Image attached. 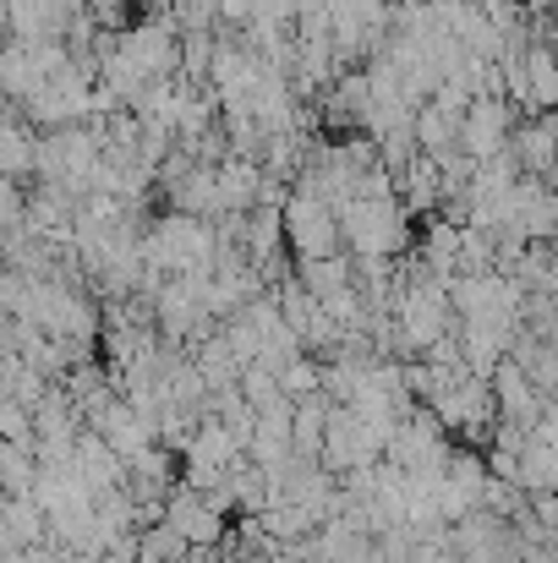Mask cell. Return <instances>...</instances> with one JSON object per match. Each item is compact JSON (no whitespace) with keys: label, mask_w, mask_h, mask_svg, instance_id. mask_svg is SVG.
<instances>
[{"label":"cell","mask_w":558,"mask_h":563,"mask_svg":"<svg viewBox=\"0 0 558 563\" xmlns=\"http://www.w3.org/2000/svg\"><path fill=\"white\" fill-rule=\"evenodd\" d=\"M510 154H515L521 176H548V170H558V110L521 115L515 132H510Z\"/></svg>","instance_id":"cell-9"},{"label":"cell","mask_w":558,"mask_h":563,"mask_svg":"<svg viewBox=\"0 0 558 563\" xmlns=\"http://www.w3.org/2000/svg\"><path fill=\"white\" fill-rule=\"evenodd\" d=\"M241 454H247V449L236 443V432H230L225 421L192 427V438H186V487H197V493L225 487L230 471L241 465Z\"/></svg>","instance_id":"cell-4"},{"label":"cell","mask_w":558,"mask_h":563,"mask_svg":"<svg viewBox=\"0 0 558 563\" xmlns=\"http://www.w3.org/2000/svg\"><path fill=\"white\" fill-rule=\"evenodd\" d=\"M165 526L182 537L186 548H214V542L225 537V509L214 504V493L186 487V493H176V498L165 504Z\"/></svg>","instance_id":"cell-8"},{"label":"cell","mask_w":558,"mask_h":563,"mask_svg":"<svg viewBox=\"0 0 558 563\" xmlns=\"http://www.w3.org/2000/svg\"><path fill=\"white\" fill-rule=\"evenodd\" d=\"M548 246H554V257H558V224H554V235H548Z\"/></svg>","instance_id":"cell-12"},{"label":"cell","mask_w":558,"mask_h":563,"mask_svg":"<svg viewBox=\"0 0 558 563\" xmlns=\"http://www.w3.org/2000/svg\"><path fill=\"white\" fill-rule=\"evenodd\" d=\"M488 465L471 454V449H449V465H444V476H438V520H466V515H477L482 509V498H488Z\"/></svg>","instance_id":"cell-6"},{"label":"cell","mask_w":558,"mask_h":563,"mask_svg":"<svg viewBox=\"0 0 558 563\" xmlns=\"http://www.w3.org/2000/svg\"><path fill=\"white\" fill-rule=\"evenodd\" d=\"M280 213H285V241L296 246V263L302 257H329V252L346 246L340 241V208L329 197H318V191H307V187H291Z\"/></svg>","instance_id":"cell-3"},{"label":"cell","mask_w":558,"mask_h":563,"mask_svg":"<svg viewBox=\"0 0 558 563\" xmlns=\"http://www.w3.org/2000/svg\"><path fill=\"white\" fill-rule=\"evenodd\" d=\"M28 170H39V143H33V132L17 126V121H0V181H17V176H28Z\"/></svg>","instance_id":"cell-11"},{"label":"cell","mask_w":558,"mask_h":563,"mask_svg":"<svg viewBox=\"0 0 558 563\" xmlns=\"http://www.w3.org/2000/svg\"><path fill=\"white\" fill-rule=\"evenodd\" d=\"M554 49H558V44H554Z\"/></svg>","instance_id":"cell-13"},{"label":"cell","mask_w":558,"mask_h":563,"mask_svg":"<svg viewBox=\"0 0 558 563\" xmlns=\"http://www.w3.org/2000/svg\"><path fill=\"white\" fill-rule=\"evenodd\" d=\"M219 257V230L197 213H165L143 230V263L154 279H176V274H208Z\"/></svg>","instance_id":"cell-2"},{"label":"cell","mask_w":558,"mask_h":563,"mask_svg":"<svg viewBox=\"0 0 558 563\" xmlns=\"http://www.w3.org/2000/svg\"><path fill=\"white\" fill-rule=\"evenodd\" d=\"M488 388H493V410H499V421H515V427H537L543 421V410H548V394L537 388V377L526 373L515 356H504L493 377H488Z\"/></svg>","instance_id":"cell-7"},{"label":"cell","mask_w":558,"mask_h":563,"mask_svg":"<svg viewBox=\"0 0 558 563\" xmlns=\"http://www.w3.org/2000/svg\"><path fill=\"white\" fill-rule=\"evenodd\" d=\"M515 121H521V110H515L504 93H477V99L460 110V154H466V159H493V154H504Z\"/></svg>","instance_id":"cell-5"},{"label":"cell","mask_w":558,"mask_h":563,"mask_svg":"<svg viewBox=\"0 0 558 563\" xmlns=\"http://www.w3.org/2000/svg\"><path fill=\"white\" fill-rule=\"evenodd\" d=\"M340 241L357 257H400L411 246V213L383 165L340 202Z\"/></svg>","instance_id":"cell-1"},{"label":"cell","mask_w":558,"mask_h":563,"mask_svg":"<svg viewBox=\"0 0 558 563\" xmlns=\"http://www.w3.org/2000/svg\"><path fill=\"white\" fill-rule=\"evenodd\" d=\"M411 137H416V148H422L427 159H438V154L460 148V115L444 110L438 99H427V104H416V115H411Z\"/></svg>","instance_id":"cell-10"}]
</instances>
